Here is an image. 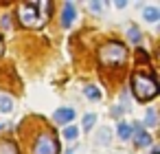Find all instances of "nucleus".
<instances>
[{"mask_svg": "<svg viewBox=\"0 0 160 154\" xmlns=\"http://www.w3.org/2000/svg\"><path fill=\"white\" fill-rule=\"evenodd\" d=\"M132 90L136 95V99L140 101H149L158 95V82L153 77V73H134L132 77Z\"/></svg>", "mask_w": 160, "mask_h": 154, "instance_id": "1", "label": "nucleus"}, {"mask_svg": "<svg viewBox=\"0 0 160 154\" xmlns=\"http://www.w3.org/2000/svg\"><path fill=\"white\" fill-rule=\"evenodd\" d=\"M42 11L46 13L48 11V3H24L18 7V18L22 24L27 27H38L42 24Z\"/></svg>", "mask_w": 160, "mask_h": 154, "instance_id": "2", "label": "nucleus"}, {"mask_svg": "<svg viewBox=\"0 0 160 154\" xmlns=\"http://www.w3.org/2000/svg\"><path fill=\"white\" fill-rule=\"evenodd\" d=\"M99 57H101V62L108 64V66H123L125 60H127V49H125V44H121V42H108L105 46H101Z\"/></svg>", "mask_w": 160, "mask_h": 154, "instance_id": "3", "label": "nucleus"}, {"mask_svg": "<svg viewBox=\"0 0 160 154\" xmlns=\"http://www.w3.org/2000/svg\"><path fill=\"white\" fill-rule=\"evenodd\" d=\"M33 154H59V143L51 132H42L35 139L33 145Z\"/></svg>", "mask_w": 160, "mask_h": 154, "instance_id": "4", "label": "nucleus"}, {"mask_svg": "<svg viewBox=\"0 0 160 154\" xmlns=\"http://www.w3.org/2000/svg\"><path fill=\"white\" fill-rule=\"evenodd\" d=\"M132 136H134V143H136L138 147H147V145H151V136H149V132H145V128H142L140 121L132 123Z\"/></svg>", "mask_w": 160, "mask_h": 154, "instance_id": "5", "label": "nucleus"}, {"mask_svg": "<svg viewBox=\"0 0 160 154\" xmlns=\"http://www.w3.org/2000/svg\"><path fill=\"white\" fill-rule=\"evenodd\" d=\"M75 117H77V110H75V108H68V106H64V108L55 110V114H53L55 123H72V121H75Z\"/></svg>", "mask_w": 160, "mask_h": 154, "instance_id": "6", "label": "nucleus"}, {"mask_svg": "<svg viewBox=\"0 0 160 154\" xmlns=\"http://www.w3.org/2000/svg\"><path fill=\"white\" fill-rule=\"evenodd\" d=\"M77 18V7L72 3H64V9H62V27L68 29Z\"/></svg>", "mask_w": 160, "mask_h": 154, "instance_id": "7", "label": "nucleus"}, {"mask_svg": "<svg viewBox=\"0 0 160 154\" xmlns=\"http://www.w3.org/2000/svg\"><path fill=\"white\" fill-rule=\"evenodd\" d=\"M110 139H112V130L105 125V128H99V132H97V136H94V141H97V145H110Z\"/></svg>", "mask_w": 160, "mask_h": 154, "instance_id": "8", "label": "nucleus"}, {"mask_svg": "<svg viewBox=\"0 0 160 154\" xmlns=\"http://www.w3.org/2000/svg\"><path fill=\"white\" fill-rule=\"evenodd\" d=\"M142 20L145 22H158L160 20V9L158 7H145L142 9Z\"/></svg>", "mask_w": 160, "mask_h": 154, "instance_id": "9", "label": "nucleus"}, {"mask_svg": "<svg viewBox=\"0 0 160 154\" xmlns=\"http://www.w3.org/2000/svg\"><path fill=\"white\" fill-rule=\"evenodd\" d=\"M116 134H118V139H123V141H129V139H132V123H125V121H121V123L116 125Z\"/></svg>", "mask_w": 160, "mask_h": 154, "instance_id": "10", "label": "nucleus"}, {"mask_svg": "<svg viewBox=\"0 0 160 154\" xmlns=\"http://www.w3.org/2000/svg\"><path fill=\"white\" fill-rule=\"evenodd\" d=\"M158 119H156V108H147L145 110V121H142V128H156Z\"/></svg>", "mask_w": 160, "mask_h": 154, "instance_id": "11", "label": "nucleus"}, {"mask_svg": "<svg viewBox=\"0 0 160 154\" xmlns=\"http://www.w3.org/2000/svg\"><path fill=\"white\" fill-rule=\"evenodd\" d=\"M0 154H20V150L13 141H0Z\"/></svg>", "mask_w": 160, "mask_h": 154, "instance_id": "12", "label": "nucleus"}, {"mask_svg": "<svg viewBox=\"0 0 160 154\" xmlns=\"http://www.w3.org/2000/svg\"><path fill=\"white\" fill-rule=\"evenodd\" d=\"M11 110H13V101H11V97H7V95L0 93V112H11Z\"/></svg>", "mask_w": 160, "mask_h": 154, "instance_id": "13", "label": "nucleus"}, {"mask_svg": "<svg viewBox=\"0 0 160 154\" xmlns=\"http://www.w3.org/2000/svg\"><path fill=\"white\" fill-rule=\"evenodd\" d=\"M127 40H129L132 44H140V40H142V35H140V31H138V27H129V29H127Z\"/></svg>", "mask_w": 160, "mask_h": 154, "instance_id": "14", "label": "nucleus"}, {"mask_svg": "<svg viewBox=\"0 0 160 154\" xmlns=\"http://www.w3.org/2000/svg\"><path fill=\"white\" fill-rule=\"evenodd\" d=\"M86 97L90 99V101H101V90L97 88V86H86Z\"/></svg>", "mask_w": 160, "mask_h": 154, "instance_id": "15", "label": "nucleus"}, {"mask_svg": "<svg viewBox=\"0 0 160 154\" xmlns=\"http://www.w3.org/2000/svg\"><path fill=\"white\" fill-rule=\"evenodd\" d=\"M94 123H97V114H94V112H88V114L83 117V121H81V125H83L86 132H90V128H92Z\"/></svg>", "mask_w": 160, "mask_h": 154, "instance_id": "16", "label": "nucleus"}, {"mask_svg": "<svg viewBox=\"0 0 160 154\" xmlns=\"http://www.w3.org/2000/svg\"><path fill=\"white\" fill-rule=\"evenodd\" d=\"M64 136H66L68 141H75V139L79 136V128H77V125H68V128H64Z\"/></svg>", "mask_w": 160, "mask_h": 154, "instance_id": "17", "label": "nucleus"}, {"mask_svg": "<svg viewBox=\"0 0 160 154\" xmlns=\"http://www.w3.org/2000/svg\"><path fill=\"white\" fill-rule=\"evenodd\" d=\"M121 104L125 106V110H123V112H129V110H132V99H129V95H127V93H121Z\"/></svg>", "mask_w": 160, "mask_h": 154, "instance_id": "18", "label": "nucleus"}, {"mask_svg": "<svg viewBox=\"0 0 160 154\" xmlns=\"http://www.w3.org/2000/svg\"><path fill=\"white\" fill-rule=\"evenodd\" d=\"M88 7H90V11H92V13H101V9H103V3H101V0H92V3H90Z\"/></svg>", "mask_w": 160, "mask_h": 154, "instance_id": "19", "label": "nucleus"}, {"mask_svg": "<svg viewBox=\"0 0 160 154\" xmlns=\"http://www.w3.org/2000/svg\"><path fill=\"white\" fill-rule=\"evenodd\" d=\"M0 27H2V29H9V16H2V18H0Z\"/></svg>", "mask_w": 160, "mask_h": 154, "instance_id": "20", "label": "nucleus"}, {"mask_svg": "<svg viewBox=\"0 0 160 154\" xmlns=\"http://www.w3.org/2000/svg\"><path fill=\"white\" fill-rule=\"evenodd\" d=\"M112 114H114V117H121V114H123V108H121V106H114V108H112Z\"/></svg>", "mask_w": 160, "mask_h": 154, "instance_id": "21", "label": "nucleus"}, {"mask_svg": "<svg viewBox=\"0 0 160 154\" xmlns=\"http://www.w3.org/2000/svg\"><path fill=\"white\" fill-rule=\"evenodd\" d=\"M125 5H127V3H123V0H116V3H114L116 9H125Z\"/></svg>", "mask_w": 160, "mask_h": 154, "instance_id": "22", "label": "nucleus"}, {"mask_svg": "<svg viewBox=\"0 0 160 154\" xmlns=\"http://www.w3.org/2000/svg\"><path fill=\"white\" fill-rule=\"evenodd\" d=\"M2 51H5V42H2V38H0V57H2Z\"/></svg>", "mask_w": 160, "mask_h": 154, "instance_id": "23", "label": "nucleus"}, {"mask_svg": "<svg viewBox=\"0 0 160 154\" xmlns=\"http://www.w3.org/2000/svg\"><path fill=\"white\" fill-rule=\"evenodd\" d=\"M66 154H75V152H72V150H68V152H66Z\"/></svg>", "mask_w": 160, "mask_h": 154, "instance_id": "24", "label": "nucleus"}]
</instances>
